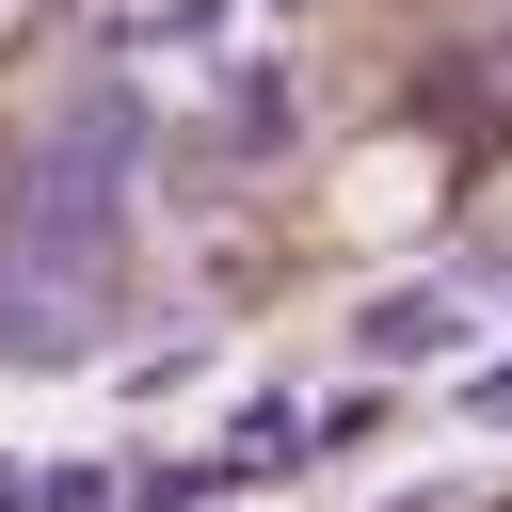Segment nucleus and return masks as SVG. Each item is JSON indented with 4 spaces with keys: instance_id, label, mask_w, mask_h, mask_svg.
I'll return each instance as SVG.
<instances>
[{
    "instance_id": "f257e3e1",
    "label": "nucleus",
    "mask_w": 512,
    "mask_h": 512,
    "mask_svg": "<svg viewBox=\"0 0 512 512\" xmlns=\"http://www.w3.org/2000/svg\"><path fill=\"white\" fill-rule=\"evenodd\" d=\"M496 96H512V48H496Z\"/></svg>"
}]
</instances>
